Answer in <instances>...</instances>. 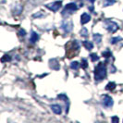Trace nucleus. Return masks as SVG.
I'll use <instances>...</instances> for the list:
<instances>
[{
    "label": "nucleus",
    "instance_id": "5701e85b",
    "mask_svg": "<svg viewBox=\"0 0 123 123\" xmlns=\"http://www.w3.org/2000/svg\"><path fill=\"white\" fill-rule=\"evenodd\" d=\"M88 1H89V2H91V3H93L95 0H88Z\"/></svg>",
    "mask_w": 123,
    "mask_h": 123
},
{
    "label": "nucleus",
    "instance_id": "412c9836",
    "mask_svg": "<svg viewBox=\"0 0 123 123\" xmlns=\"http://www.w3.org/2000/svg\"><path fill=\"white\" fill-rule=\"evenodd\" d=\"M103 55L105 57H109V56H111V53L109 51H105V52H103Z\"/></svg>",
    "mask_w": 123,
    "mask_h": 123
},
{
    "label": "nucleus",
    "instance_id": "1a4fd4ad",
    "mask_svg": "<svg viewBox=\"0 0 123 123\" xmlns=\"http://www.w3.org/2000/svg\"><path fill=\"white\" fill-rule=\"evenodd\" d=\"M38 39H39L38 33L35 32L34 31H31V37H30V42H31V43H34L35 42H37Z\"/></svg>",
    "mask_w": 123,
    "mask_h": 123
},
{
    "label": "nucleus",
    "instance_id": "f8f14e48",
    "mask_svg": "<svg viewBox=\"0 0 123 123\" xmlns=\"http://www.w3.org/2000/svg\"><path fill=\"white\" fill-rule=\"evenodd\" d=\"M115 87H116V83L112 81V82H108V83L106 84V86H105V89H106L107 91H111V90L115 89Z\"/></svg>",
    "mask_w": 123,
    "mask_h": 123
},
{
    "label": "nucleus",
    "instance_id": "9d476101",
    "mask_svg": "<svg viewBox=\"0 0 123 123\" xmlns=\"http://www.w3.org/2000/svg\"><path fill=\"white\" fill-rule=\"evenodd\" d=\"M82 43H83L84 47H85L87 50H92V47H93V44H92V43L90 42V41H83Z\"/></svg>",
    "mask_w": 123,
    "mask_h": 123
},
{
    "label": "nucleus",
    "instance_id": "6e6552de",
    "mask_svg": "<svg viewBox=\"0 0 123 123\" xmlns=\"http://www.w3.org/2000/svg\"><path fill=\"white\" fill-rule=\"evenodd\" d=\"M51 109L55 114H57V115H60L62 113V108L59 105H51Z\"/></svg>",
    "mask_w": 123,
    "mask_h": 123
},
{
    "label": "nucleus",
    "instance_id": "20e7f679",
    "mask_svg": "<svg viewBox=\"0 0 123 123\" xmlns=\"http://www.w3.org/2000/svg\"><path fill=\"white\" fill-rule=\"evenodd\" d=\"M61 28L66 33H68V32H70V31H72V29H73V23L70 20H64L61 24Z\"/></svg>",
    "mask_w": 123,
    "mask_h": 123
},
{
    "label": "nucleus",
    "instance_id": "aec40b11",
    "mask_svg": "<svg viewBox=\"0 0 123 123\" xmlns=\"http://www.w3.org/2000/svg\"><path fill=\"white\" fill-rule=\"evenodd\" d=\"M18 34H19L20 36L24 37L25 35H26V31H25L23 29H20V30H19V31H18Z\"/></svg>",
    "mask_w": 123,
    "mask_h": 123
},
{
    "label": "nucleus",
    "instance_id": "a211bd4d",
    "mask_svg": "<svg viewBox=\"0 0 123 123\" xmlns=\"http://www.w3.org/2000/svg\"><path fill=\"white\" fill-rule=\"evenodd\" d=\"M11 60V57L9 56V55H4L2 58H1V61L2 62H5V61H10Z\"/></svg>",
    "mask_w": 123,
    "mask_h": 123
},
{
    "label": "nucleus",
    "instance_id": "39448f33",
    "mask_svg": "<svg viewBox=\"0 0 123 123\" xmlns=\"http://www.w3.org/2000/svg\"><path fill=\"white\" fill-rule=\"evenodd\" d=\"M61 6H62V1H55V2H53V3H50V4L45 5V6L48 9L54 11V12H56L57 10H59V8L61 7Z\"/></svg>",
    "mask_w": 123,
    "mask_h": 123
},
{
    "label": "nucleus",
    "instance_id": "6ab92c4d",
    "mask_svg": "<svg viewBox=\"0 0 123 123\" xmlns=\"http://www.w3.org/2000/svg\"><path fill=\"white\" fill-rule=\"evenodd\" d=\"M87 64H88V63H87L86 59H85V58H82V59H81V67L83 68H86L87 66H88Z\"/></svg>",
    "mask_w": 123,
    "mask_h": 123
},
{
    "label": "nucleus",
    "instance_id": "7ed1b4c3",
    "mask_svg": "<svg viewBox=\"0 0 123 123\" xmlns=\"http://www.w3.org/2000/svg\"><path fill=\"white\" fill-rule=\"evenodd\" d=\"M105 27L107 31H109V32H112V33L115 32V31H117V29H118V25L116 22L112 21V20H105Z\"/></svg>",
    "mask_w": 123,
    "mask_h": 123
},
{
    "label": "nucleus",
    "instance_id": "f3484780",
    "mask_svg": "<svg viewBox=\"0 0 123 123\" xmlns=\"http://www.w3.org/2000/svg\"><path fill=\"white\" fill-rule=\"evenodd\" d=\"M122 40V38L121 37H114V38H112L111 39V43H117L118 41H121Z\"/></svg>",
    "mask_w": 123,
    "mask_h": 123
},
{
    "label": "nucleus",
    "instance_id": "9b49d317",
    "mask_svg": "<svg viewBox=\"0 0 123 123\" xmlns=\"http://www.w3.org/2000/svg\"><path fill=\"white\" fill-rule=\"evenodd\" d=\"M93 40L94 42H96L97 43H100L102 41V35L99 34V33H94L93 34Z\"/></svg>",
    "mask_w": 123,
    "mask_h": 123
},
{
    "label": "nucleus",
    "instance_id": "0eeeda50",
    "mask_svg": "<svg viewBox=\"0 0 123 123\" xmlns=\"http://www.w3.org/2000/svg\"><path fill=\"white\" fill-rule=\"evenodd\" d=\"M90 20H91V16L89 14H87V13H83L80 16V23L81 24H86Z\"/></svg>",
    "mask_w": 123,
    "mask_h": 123
},
{
    "label": "nucleus",
    "instance_id": "4468645a",
    "mask_svg": "<svg viewBox=\"0 0 123 123\" xmlns=\"http://www.w3.org/2000/svg\"><path fill=\"white\" fill-rule=\"evenodd\" d=\"M80 36H82V37L88 36V31H87L86 28H82V29L80 30Z\"/></svg>",
    "mask_w": 123,
    "mask_h": 123
},
{
    "label": "nucleus",
    "instance_id": "4be33fe9",
    "mask_svg": "<svg viewBox=\"0 0 123 123\" xmlns=\"http://www.w3.org/2000/svg\"><path fill=\"white\" fill-rule=\"evenodd\" d=\"M111 120H112V122L113 123H117L119 121V119H118V117H113L112 118H111Z\"/></svg>",
    "mask_w": 123,
    "mask_h": 123
},
{
    "label": "nucleus",
    "instance_id": "2eb2a0df",
    "mask_svg": "<svg viewBox=\"0 0 123 123\" xmlns=\"http://www.w3.org/2000/svg\"><path fill=\"white\" fill-rule=\"evenodd\" d=\"M90 56H91V60H92V62H95L96 60H99V56L97 55V54H95V53L91 54Z\"/></svg>",
    "mask_w": 123,
    "mask_h": 123
},
{
    "label": "nucleus",
    "instance_id": "dca6fc26",
    "mask_svg": "<svg viewBox=\"0 0 123 123\" xmlns=\"http://www.w3.org/2000/svg\"><path fill=\"white\" fill-rule=\"evenodd\" d=\"M115 3H116V0H105V3H104V6H108L113 5V4H115Z\"/></svg>",
    "mask_w": 123,
    "mask_h": 123
},
{
    "label": "nucleus",
    "instance_id": "423d86ee",
    "mask_svg": "<svg viewBox=\"0 0 123 123\" xmlns=\"http://www.w3.org/2000/svg\"><path fill=\"white\" fill-rule=\"evenodd\" d=\"M102 103L105 107H111L114 104V101H113L112 97H110L109 95L104 94V95H102Z\"/></svg>",
    "mask_w": 123,
    "mask_h": 123
},
{
    "label": "nucleus",
    "instance_id": "f257e3e1",
    "mask_svg": "<svg viewBox=\"0 0 123 123\" xmlns=\"http://www.w3.org/2000/svg\"><path fill=\"white\" fill-rule=\"evenodd\" d=\"M106 76V66L105 63L100 62L98 65L95 67L94 69V80H104Z\"/></svg>",
    "mask_w": 123,
    "mask_h": 123
},
{
    "label": "nucleus",
    "instance_id": "ddd939ff",
    "mask_svg": "<svg viewBox=\"0 0 123 123\" xmlns=\"http://www.w3.org/2000/svg\"><path fill=\"white\" fill-rule=\"evenodd\" d=\"M80 67V64H79V62L77 61H73L70 63V68H72V69H75V70H77L78 68Z\"/></svg>",
    "mask_w": 123,
    "mask_h": 123
},
{
    "label": "nucleus",
    "instance_id": "f03ea898",
    "mask_svg": "<svg viewBox=\"0 0 123 123\" xmlns=\"http://www.w3.org/2000/svg\"><path fill=\"white\" fill-rule=\"evenodd\" d=\"M77 9H78V6L75 3H69L68 5H66L64 9L62 10V16L63 17H68L69 15L73 14Z\"/></svg>",
    "mask_w": 123,
    "mask_h": 123
}]
</instances>
